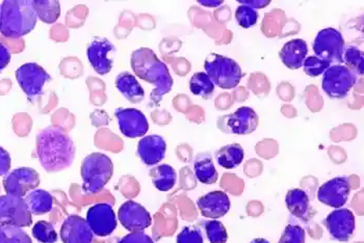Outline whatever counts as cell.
<instances>
[{"instance_id": "9", "label": "cell", "mask_w": 364, "mask_h": 243, "mask_svg": "<svg viewBox=\"0 0 364 243\" xmlns=\"http://www.w3.org/2000/svg\"><path fill=\"white\" fill-rule=\"evenodd\" d=\"M259 118L253 108L242 107L233 114L222 117L218 122L220 129L226 134L247 135L257 129Z\"/></svg>"}, {"instance_id": "18", "label": "cell", "mask_w": 364, "mask_h": 243, "mask_svg": "<svg viewBox=\"0 0 364 243\" xmlns=\"http://www.w3.org/2000/svg\"><path fill=\"white\" fill-rule=\"evenodd\" d=\"M63 243H92L94 234L87 220L80 215H69L60 231Z\"/></svg>"}, {"instance_id": "41", "label": "cell", "mask_w": 364, "mask_h": 243, "mask_svg": "<svg viewBox=\"0 0 364 243\" xmlns=\"http://www.w3.org/2000/svg\"><path fill=\"white\" fill-rule=\"evenodd\" d=\"M238 2L256 10V9L266 8L271 4V0H240Z\"/></svg>"}, {"instance_id": "29", "label": "cell", "mask_w": 364, "mask_h": 243, "mask_svg": "<svg viewBox=\"0 0 364 243\" xmlns=\"http://www.w3.org/2000/svg\"><path fill=\"white\" fill-rule=\"evenodd\" d=\"M215 85L205 72H197L190 80V90L195 96L210 99L215 92Z\"/></svg>"}, {"instance_id": "19", "label": "cell", "mask_w": 364, "mask_h": 243, "mask_svg": "<svg viewBox=\"0 0 364 243\" xmlns=\"http://www.w3.org/2000/svg\"><path fill=\"white\" fill-rule=\"evenodd\" d=\"M197 206L204 217L218 220L228 213L230 209V200L225 191L215 190L199 198Z\"/></svg>"}, {"instance_id": "10", "label": "cell", "mask_w": 364, "mask_h": 243, "mask_svg": "<svg viewBox=\"0 0 364 243\" xmlns=\"http://www.w3.org/2000/svg\"><path fill=\"white\" fill-rule=\"evenodd\" d=\"M16 80L26 96L33 98L43 94L44 85L51 80V76L40 65L28 63L18 68Z\"/></svg>"}, {"instance_id": "34", "label": "cell", "mask_w": 364, "mask_h": 243, "mask_svg": "<svg viewBox=\"0 0 364 243\" xmlns=\"http://www.w3.org/2000/svg\"><path fill=\"white\" fill-rule=\"evenodd\" d=\"M258 18H259V14L257 11L250 8L248 6H238L237 11H235V19H237L238 26L242 27V28H251L257 23Z\"/></svg>"}, {"instance_id": "11", "label": "cell", "mask_w": 364, "mask_h": 243, "mask_svg": "<svg viewBox=\"0 0 364 243\" xmlns=\"http://www.w3.org/2000/svg\"><path fill=\"white\" fill-rule=\"evenodd\" d=\"M6 195L23 198L40 185V175L31 168H19L9 173L2 181Z\"/></svg>"}, {"instance_id": "15", "label": "cell", "mask_w": 364, "mask_h": 243, "mask_svg": "<svg viewBox=\"0 0 364 243\" xmlns=\"http://www.w3.org/2000/svg\"><path fill=\"white\" fill-rule=\"evenodd\" d=\"M350 193V180L348 177H336L325 182L318 191V201L332 208L345 206Z\"/></svg>"}, {"instance_id": "2", "label": "cell", "mask_w": 364, "mask_h": 243, "mask_svg": "<svg viewBox=\"0 0 364 243\" xmlns=\"http://www.w3.org/2000/svg\"><path fill=\"white\" fill-rule=\"evenodd\" d=\"M130 65L139 78L154 85L150 99L154 105H159L164 96L170 93L174 83L167 65L157 58L154 50L145 47L132 53Z\"/></svg>"}, {"instance_id": "38", "label": "cell", "mask_w": 364, "mask_h": 243, "mask_svg": "<svg viewBox=\"0 0 364 243\" xmlns=\"http://www.w3.org/2000/svg\"><path fill=\"white\" fill-rule=\"evenodd\" d=\"M118 243H154V239L145 232H132L121 238Z\"/></svg>"}, {"instance_id": "28", "label": "cell", "mask_w": 364, "mask_h": 243, "mask_svg": "<svg viewBox=\"0 0 364 243\" xmlns=\"http://www.w3.org/2000/svg\"><path fill=\"white\" fill-rule=\"evenodd\" d=\"M33 6L36 14H37V17L44 23H55L60 18V1H55V0H33Z\"/></svg>"}, {"instance_id": "22", "label": "cell", "mask_w": 364, "mask_h": 243, "mask_svg": "<svg viewBox=\"0 0 364 243\" xmlns=\"http://www.w3.org/2000/svg\"><path fill=\"white\" fill-rule=\"evenodd\" d=\"M114 85L128 101L134 104H138L145 98V91L140 82L136 80V76L132 75L129 72H122L119 74L114 81Z\"/></svg>"}, {"instance_id": "13", "label": "cell", "mask_w": 364, "mask_h": 243, "mask_svg": "<svg viewBox=\"0 0 364 243\" xmlns=\"http://www.w3.org/2000/svg\"><path fill=\"white\" fill-rule=\"evenodd\" d=\"M114 116L118 121L119 129L128 139L144 136L149 130L147 118L136 108H117Z\"/></svg>"}, {"instance_id": "21", "label": "cell", "mask_w": 364, "mask_h": 243, "mask_svg": "<svg viewBox=\"0 0 364 243\" xmlns=\"http://www.w3.org/2000/svg\"><path fill=\"white\" fill-rule=\"evenodd\" d=\"M309 54L307 43L302 39L289 40L281 48L279 56L283 64L289 69L298 70L303 66L305 58Z\"/></svg>"}, {"instance_id": "14", "label": "cell", "mask_w": 364, "mask_h": 243, "mask_svg": "<svg viewBox=\"0 0 364 243\" xmlns=\"http://www.w3.org/2000/svg\"><path fill=\"white\" fill-rule=\"evenodd\" d=\"M323 224L334 240L348 242L354 234L355 215L350 209L339 208L330 213Z\"/></svg>"}, {"instance_id": "6", "label": "cell", "mask_w": 364, "mask_h": 243, "mask_svg": "<svg viewBox=\"0 0 364 243\" xmlns=\"http://www.w3.org/2000/svg\"><path fill=\"white\" fill-rule=\"evenodd\" d=\"M357 77L345 65H331L323 72L322 89L330 98L343 99L354 87Z\"/></svg>"}, {"instance_id": "32", "label": "cell", "mask_w": 364, "mask_h": 243, "mask_svg": "<svg viewBox=\"0 0 364 243\" xmlns=\"http://www.w3.org/2000/svg\"><path fill=\"white\" fill-rule=\"evenodd\" d=\"M0 243H33V240L22 228L0 225Z\"/></svg>"}, {"instance_id": "35", "label": "cell", "mask_w": 364, "mask_h": 243, "mask_svg": "<svg viewBox=\"0 0 364 243\" xmlns=\"http://www.w3.org/2000/svg\"><path fill=\"white\" fill-rule=\"evenodd\" d=\"M303 66H304L305 73L310 76V77H318V76L323 74V72L328 68L331 66V64L327 62V60L318 58V56L311 55L305 58Z\"/></svg>"}, {"instance_id": "16", "label": "cell", "mask_w": 364, "mask_h": 243, "mask_svg": "<svg viewBox=\"0 0 364 243\" xmlns=\"http://www.w3.org/2000/svg\"><path fill=\"white\" fill-rule=\"evenodd\" d=\"M118 218L121 225L129 232H143L152 225V217L145 207L139 202H125L119 208Z\"/></svg>"}, {"instance_id": "4", "label": "cell", "mask_w": 364, "mask_h": 243, "mask_svg": "<svg viewBox=\"0 0 364 243\" xmlns=\"http://www.w3.org/2000/svg\"><path fill=\"white\" fill-rule=\"evenodd\" d=\"M82 190L87 195L100 193L114 175L112 159L103 153H92L82 161L80 168Z\"/></svg>"}, {"instance_id": "37", "label": "cell", "mask_w": 364, "mask_h": 243, "mask_svg": "<svg viewBox=\"0 0 364 243\" xmlns=\"http://www.w3.org/2000/svg\"><path fill=\"white\" fill-rule=\"evenodd\" d=\"M176 243H204V239L197 227L188 226L177 235Z\"/></svg>"}, {"instance_id": "43", "label": "cell", "mask_w": 364, "mask_h": 243, "mask_svg": "<svg viewBox=\"0 0 364 243\" xmlns=\"http://www.w3.org/2000/svg\"><path fill=\"white\" fill-rule=\"evenodd\" d=\"M251 243H269L267 239H264V238H256V239L252 240Z\"/></svg>"}, {"instance_id": "27", "label": "cell", "mask_w": 364, "mask_h": 243, "mask_svg": "<svg viewBox=\"0 0 364 243\" xmlns=\"http://www.w3.org/2000/svg\"><path fill=\"white\" fill-rule=\"evenodd\" d=\"M150 177L155 188L164 193L174 188L177 181L176 171L170 164H161L151 168Z\"/></svg>"}, {"instance_id": "1", "label": "cell", "mask_w": 364, "mask_h": 243, "mask_svg": "<svg viewBox=\"0 0 364 243\" xmlns=\"http://www.w3.org/2000/svg\"><path fill=\"white\" fill-rule=\"evenodd\" d=\"M36 148L40 163L48 173L70 168L75 159V146L68 134L58 126H48L36 137Z\"/></svg>"}, {"instance_id": "17", "label": "cell", "mask_w": 364, "mask_h": 243, "mask_svg": "<svg viewBox=\"0 0 364 243\" xmlns=\"http://www.w3.org/2000/svg\"><path fill=\"white\" fill-rule=\"evenodd\" d=\"M116 50L111 40L107 38H96L87 49V60L90 64L100 75H107L112 71L114 60L109 54Z\"/></svg>"}, {"instance_id": "25", "label": "cell", "mask_w": 364, "mask_h": 243, "mask_svg": "<svg viewBox=\"0 0 364 243\" xmlns=\"http://www.w3.org/2000/svg\"><path fill=\"white\" fill-rule=\"evenodd\" d=\"M26 205L31 215H43L50 212L53 207V198L44 189H35L26 195Z\"/></svg>"}, {"instance_id": "7", "label": "cell", "mask_w": 364, "mask_h": 243, "mask_svg": "<svg viewBox=\"0 0 364 243\" xmlns=\"http://www.w3.org/2000/svg\"><path fill=\"white\" fill-rule=\"evenodd\" d=\"M346 43L341 31L327 27L318 31L314 42V51L316 56L327 60L330 64L343 65V53Z\"/></svg>"}, {"instance_id": "42", "label": "cell", "mask_w": 364, "mask_h": 243, "mask_svg": "<svg viewBox=\"0 0 364 243\" xmlns=\"http://www.w3.org/2000/svg\"><path fill=\"white\" fill-rule=\"evenodd\" d=\"M198 2L205 6H218L223 4V1H217V0H199Z\"/></svg>"}, {"instance_id": "23", "label": "cell", "mask_w": 364, "mask_h": 243, "mask_svg": "<svg viewBox=\"0 0 364 243\" xmlns=\"http://www.w3.org/2000/svg\"><path fill=\"white\" fill-rule=\"evenodd\" d=\"M285 204L289 212L296 218L307 220L309 217L310 199L306 191L300 188L287 191Z\"/></svg>"}, {"instance_id": "36", "label": "cell", "mask_w": 364, "mask_h": 243, "mask_svg": "<svg viewBox=\"0 0 364 243\" xmlns=\"http://www.w3.org/2000/svg\"><path fill=\"white\" fill-rule=\"evenodd\" d=\"M306 233L302 227L298 225H289L283 232L278 243H305Z\"/></svg>"}, {"instance_id": "39", "label": "cell", "mask_w": 364, "mask_h": 243, "mask_svg": "<svg viewBox=\"0 0 364 243\" xmlns=\"http://www.w3.org/2000/svg\"><path fill=\"white\" fill-rule=\"evenodd\" d=\"M12 166L10 153L6 148L0 147V177L9 174Z\"/></svg>"}, {"instance_id": "24", "label": "cell", "mask_w": 364, "mask_h": 243, "mask_svg": "<svg viewBox=\"0 0 364 243\" xmlns=\"http://www.w3.org/2000/svg\"><path fill=\"white\" fill-rule=\"evenodd\" d=\"M194 173L198 181L208 185L219 180V173L208 153L198 155L194 162Z\"/></svg>"}, {"instance_id": "5", "label": "cell", "mask_w": 364, "mask_h": 243, "mask_svg": "<svg viewBox=\"0 0 364 243\" xmlns=\"http://www.w3.org/2000/svg\"><path fill=\"white\" fill-rule=\"evenodd\" d=\"M204 69L213 85L224 90L235 89L244 77L235 60L217 53H210L206 58Z\"/></svg>"}, {"instance_id": "31", "label": "cell", "mask_w": 364, "mask_h": 243, "mask_svg": "<svg viewBox=\"0 0 364 243\" xmlns=\"http://www.w3.org/2000/svg\"><path fill=\"white\" fill-rule=\"evenodd\" d=\"M33 238L41 243H55L58 242V233H56L55 227L50 222L46 220H39L36 222L35 226L31 230Z\"/></svg>"}, {"instance_id": "20", "label": "cell", "mask_w": 364, "mask_h": 243, "mask_svg": "<svg viewBox=\"0 0 364 243\" xmlns=\"http://www.w3.org/2000/svg\"><path fill=\"white\" fill-rule=\"evenodd\" d=\"M166 152L167 143L161 135H148L139 141L138 155L146 166H154L159 164L165 158Z\"/></svg>"}, {"instance_id": "33", "label": "cell", "mask_w": 364, "mask_h": 243, "mask_svg": "<svg viewBox=\"0 0 364 243\" xmlns=\"http://www.w3.org/2000/svg\"><path fill=\"white\" fill-rule=\"evenodd\" d=\"M204 229L210 243H226L228 240L227 230L220 220H213L204 222Z\"/></svg>"}, {"instance_id": "40", "label": "cell", "mask_w": 364, "mask_h": 243, "mask_svg": "<svg viewBox=\"0 0 364 243\" xmlns=\"http://www.w3.org/2000/svg\"><path fill=\"white\" fill-rule=\"evenodd\" d=\"M11 58H12V53L10 48L6 44L0 43V72L4 71L10 64Z\"/></svg>"}, {"instance_id": "8", "label": "cell", "mask_w": 364, "mask_h": 243, "mask_svg": "<svg viewBox=\"0 0 364 243\" xmlns=\"http://www.w3.org/2000/svg\"><path fill=\"white\" fill-rule=\"evenodd\" d=\"M0 225L26 228L33 225V217L23 198L0 195Z\"/></svg>"}, {"instance_id": "3", "label": "cell", "mask_w": 364, "mask_h": 243, "mask_svg": "<svg viewBox=\"0 0 364 243\" xmlns=\"http://www.w3.org/2000/svg\"><path fill=\"white\" fill-rule=\"evenodd\" d=\"M37 14L31 0H4L0 4V33L9 39H19L37 24Z\"/></svg>"}, {"instance_id": "12", "label": "cell", "mask_w": 364, "mask_h": 243, "mask_svg": "<svg viewBox=\"0 0 364 243\" xmlns=\"http://www.w3.org/2000/svg\"><path fill=\"white\" fill-rule=\"evenodd\" d=\"M85 220L94 235L98 237H107L117 229L114 208L107 202H99L90 207Z\"/></svg>"}, {"instance_id": "30", "label": "cell", "mask_w": 364, "mask_h": 243, "mask_svg": "<svg viewBox=\"0 0 364 243\" xmlns=\"http://www.w3.org/2000/svg\"><path fill=\"white\" fill-rule=\"evenodd\" d=\"M363 51L356 46H345L343 53V64L349 68L355 75H363Z\"/></svg>"}, {"instance_id": "26", "label": "cell", "mask_w": 364, "mask_h": 243, "mask_svg": "<svg viewBox=\"0 0 364 243\" xmlns=\"http://www.w3.org/2000/svg\"><path fill=\"white\" fill-rule=\"evenodd\" d=\"M215 157L220 166L226 170H233L244 161V148L240 144H229L220 148L215 153Z\"/></svg>"}]
</instances>
